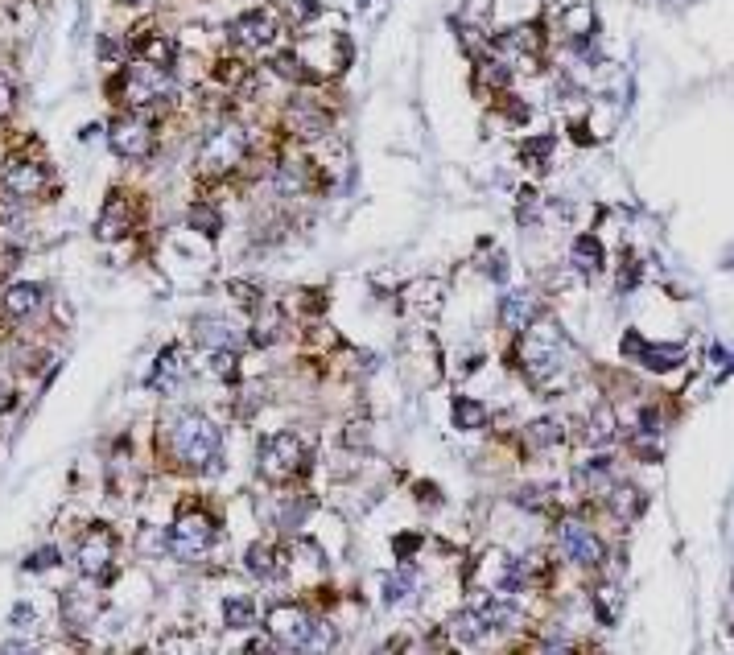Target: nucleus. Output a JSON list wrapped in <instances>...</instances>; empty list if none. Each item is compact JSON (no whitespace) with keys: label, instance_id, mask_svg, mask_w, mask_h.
Instances as JSON below:
<instances>
[{"label":"nucleus","instance_id":"864d4df0","mask_svg":"<svg viewBox=\"0 0 734 655\" xmlns=\"http://www.w3.org/2000/svg\"><path fill=\"white\" fill-rule=\"evenodd\" d=\"M417 544H421L417 536H400V540H396V553H400V557H405V561H409V557H413V548H417Z\"/></svg>","mask_w":734,"mask_h":655},{"label":"nucleus","instance_id":"c756f323","mask_svg":"<svg viewBox=\"0 0 734 655\" xmlns=\"http://www.w3.org/2000/svg\"><path fill=\"white\" fill-rule=\"evenodd\" d=\"M586 437H590V445H607V441L615 437V412H611L607 404H603V408H594V421H590Z\"/></svg>","mask_w":734,"mask_h":655},{"label":"nucleus","instance_id":"9d476101","mask_svg":"<svg viewBox=\"0 0 734 655\" xmlns=\"http://www.w3.org/2000/svg\"><path fill=\"white\" fill-rule=\"evenodd\" d=\"M269 631H273L277 643H285V647H293V651H306V643H310V635H314V618H310L302 606L281 602V606L269 610Z\"/></svg>","mask_w":734,"mask_h":655},{"label":"nucleus","instance_id":"6e6552de","mask_svg":"<svg viewBox=\"0 0 734 655\" xmlns=\"http://www.w3.org/2000/svg\"><path fill=\"white\" fill-rule=\"evenodd\" d=\"M50 186V174L42 161H9L5 174H0V190H5L13 202H29V198H42Z\"/></svg>","mask_w":734,"mask_h":655},{"label":"nucleus","instance_id":"4c0bfd02","mask_svg":"<svg viewBox=\"0 0 734 655\" xmlns=\"http://www.w3.org/2000/svg\"><path fill=\"white\" fill-rule=\"evenodd\" d=\"M611 478V458H594L590 466L578 470V482H586V487H598V482Z\"/></svg>","mask_w":734,"mask_h":655},{"label":"nucleus","instance_id":"ddd939ff","mask_svg":"<svg viewBox=\"0 0 734 655\" xmlns=\"http://www.w3.org/2000/svg\"><path fill=\"white\" fill-rule=\"evenodd\" d=\"M42 301H46V289H42L38 281H17V285L5 289V297H0V318L25 322V318L38 314Z\"/></svg>","mask_w":734,"mask_h":655},{"label":"nucleus","instance_id":"7ed1b4c3","mask_svg":"<svg viewBox=\"0 0 734 655\" xmlns=\"http://www.w3.org/2000/svg\"><path fill=\"white\" fill-rule=\"evenodd\" d=\"M112 91L120 95V103L128 108H157V103L170 95V71L165 66H153V62H137V66H124L120 79L112 83Z\"/></svg>","mask_w":734,"mask_h":655},{"label":"nucleus","instance_id":"5fc2aeb1","mask_svg":"<svg viewBox=\"0 0 734 655\" xmlns=\"http://www.w3.org/2000/svg\"><path fill=\"white\" fill-rule=\"evenodd\" d=\"M244 655H277V651H273V643H269V639H256V643H248V651H244Z\"/></svg>","mask_w":734,"mask_h":655},{"label":"nucleus","instance_id":"de8ad7c7","mask_svg":"<svg viewBox=\"0 0 734 655\" xmlns=\"http://www.w3.org/2000/svg\"><path fill=\"white\" fill-rule=\"evenodd\" d=\"M640 433L644 437H656L660 433V412L656 408H640Z\"/></svg>","mask_w":734,"mask_h":655},{"label":"nucleus","instance_id":"aec40b11","mask_svg":"<svg viewBox=\"0 0 734 655\" xmlns=\"http://www.w3.org/2000/svg\"><path fill=\"white\" fill-rule=\"evenodd\" d=\"M128 223H132L128 202L120 194H112L108 206H104V215H99V223H95V231H99V239H120L128 231Z\"/></svg>","mask_w":734,"mask_h":655},{"label":"nucleus","instance_id":"a19ab883","mask_svg":"<svg viewBox=\"0 0 734 655\" xmlns=\"http://www.w3.org/2000/svg\"><path fill=\"white\" fill-rule=\"evenodd\" d=\"M516 219H520V223H528V227H537V219H541V215H537V194H532V190H524V194H520Z\"/></svg>","mask_w":734,"mask_h":655},{"label":"nucleus","instance_id":"a211bd4d","mask_svg":"<svg viewBox=\"0 0 734 655\" xmlns=\"http://www.w3.org/2000/svg\"><path fill=\"white\" fill-rule=\"evenodd\" d=\"M244 565H248V573H252V577H260V581H281V577L289 573L285 557L277 553L273 544H252V548H248V557H244Z\"/></svg>","mask_w":734,"mask_h":655},{"label":"nucleus","instance_id":"49530a36","mask_svg":"<svg viewBox=\"0 0 734 655\" xmlns=\"http://www.w3.org/2000/svg\"><path fill=\"white\" fill-rule=\"evenodd\" d=\"M9 623H13L17 631L33 627V606H29V602H17V606H13V614H9Z\"/></svg>","mask_w":734,"mask_h":655},{"label":"nucleus","instance_id":"09e8293b","mask_svg":"<svg viewBox=\"0 0 734 655\" xmlns=\"http://www.w3.org/2000/svg\"><path fill=\"white\" fill-rule=\"evenodd\" d=\"M0 655H38V647L25 639H9V643H0Z\"/></svg>","mask_w":734,"mask_h":655},{"label":"nucleus","instance_id":"4d7b16f0","mask_svg":"<svg viewBox=\"0 0 734 655\" xmlns=\"http://www.w3.org/2000/svg\"><path fill=\"white\" fill-rule=\"evenodd\" d=\"M120 5H137V0H120Z\"/></svg>","mask_w":734,"mask_h":655},{"label":"nucleus","instance_id":"7c9ffc66","mask_svg":"<svg viewBox=\"0 0 734 655\" xmlns=\"http://www.w3.org/2000/svg\"><path fill=\"white\" fill-rule=\"evenodd\" d=\"M557 441H561V425L557 421H537V425H528V433H524L528 450H545V445H557Z\"/></svg>","mask_w":734,"mask_h":655},{"label":"nucleus","instance_id":"4468645a","mask_svg":"<svg viewBox=\"0 0 734 655\" xmlns=\"http://www.w3.org/2000/svg\"><path fill=\"white\" fill-rule=\"evenodd\" d=\"M499 54H512L516 66L524 71H537V58H541V33L537 29H512L499 38Z\"/></svg>","mask_w":734,"mask_h":655},{"label":"nucleus","instance_id":"6e6d98bb","mask_svg":"<svg viewBox=\"0 0 734 655\" xmlns=\"http://www.w3.org/2000/svg\"><path fill=\"white\" fill-rule=\"evenodd\" d=\"M545 655H570V643H549Z\"/></svg>","mask_w":734,"mask_h":655},{"label":"nucleus","instance_id":"39448f33","mask_svg":"<svg viewBox=\"0 0 734 655\" xmlns=\"http://www.w3.org/2000/svg\"><path fill=\"white\" fill-rule=\"evenodd\" d=\"M165 544H170V553L182 557V561L203 557L207 548L215 544V520H211V515H203V511H190V515H182V520L170 528Z\"/></svg>","mask_w":734,"mask_h":655},{"label":"nucleus","instance_id":"9b49d317","mask_svg":"<svg viewBox=\"0 0 734 655\" xmlns=\"http://www.w3.org/2000/svg\"><path fill=\"white\" fill-rule=\"evenodd\" d=\"M557 544H561V553L570 557V561H578V565H590V569H598L603 565V540H598L586 524H578V520H565L561 524V532H557Z\"/></svg>","mask_w":734,"mask_h":655},{"label":"nucleus","instance_id":"423d86ee","mask_svg":"<svg viewBox=\"0 0 734 655\" xmlns=\"http://www.w3.org/2000/svg\"><path fill=\"white\" fill-rule=\"evenodd\" d=\"M260 470L273 482L293 478L297 470H302V441H297L293 433H269L260 441Z\"/></svg>","mask_w":734,"mask_h":655},{"label":"nucleus","instance_id":"412c9836","mask_svg":"<svg viewBox=\"0 0 734 655\" xmlns=\"http://www.w3.org/2000/svg\"><path fill=\"white\" fill-rule=\"evenodd\" d=\"M607 256H603V244H598L594 235H578L574 239V268L586 272V277H594V272H603Z\"/></svg>","mask_w":734,"mask_h":655},{"label":"nucleus","instance_id":"79ce46f5","mask_svg":"<svg viewBox=\"0 0 734 655\" xmlns=\"http://www.w3.org/2000/svg\"><path fill=\"white\" fill-rule=\"evenodd\" d=\"M215 371L227 375V379H236V375H240V355H236V351H219V355H215Z\"/></svg>","mask_w":734,"mask_h":655},{"label":"nucleus","instance_id":"bb28decb","mask_svg":"<svg viewBox=\"0 0 734 655\" xmlns=\"http://www.w3.org/2000/svg\"><path fill=\"white\" fill-rule=\"evenodd\" d=\"M479 83L491 87V91H504V87L512 83L508 62H504V58H483V62H479Z\"/></svg>","mask_w":734,"mask_h":655},{"label":"nucleus","instance_id":"f03ea898","mask_svg":"<svg viewBox=\"0 0 734 655\" xmlns=\"http://www.w3.org/2000/svg\"><path fill=\"white\" fill-rule=\"evenodd\" d=\"M565 359H570V342H565V334L553 322L528 326V334H524V371H528L532 384H549L561 367H570Z\"/></svg>","mask_w":734,"mask_h":655},{"label":"nucleus","instance_id":"393cba45","mask_svg":"<svg viewBox=\"0 0 734 655\" xmlns=\"http://www.w3.org/2000/svg\"><path fill=\"white\" fill-rule=\"evenodd\" d=\"M190 227H194V231H203L207 239H215V235L223 231V215H219V206H211V202H194V206H190Z\"/></svg>","mask_w":734,"mask_h":655},{"label":"nucleus","instance_id":"58836bf2","mask_svg":"<svg viewBox=\"0 0 734 655\" xmlns=\"http://www.w3.org/2000/svg\"><path fill=\"white\" fill-rule=\"evenodd\" d=\"M330 647H335V631H330V623H314V635L306 643V655H326Z\"/></svg>","mask_w":734,"mask_h":655},{"label":"nucleus","instance_id":"37998d69","mask_svg":"<svg viewBox=\"0 0 734 655\" xmlns=\"http://www.w3.org/2000/svg\"><path fill=\"white\" fill-rule=\"evenodd\" d=\"M710 367L726 379V371H730V347H726V342H714V347H710Z\"/></svg>","mask_w":734,"mask_h":655},{"label":"nucleus","instance_id":"f257e3e1","mask_svg":"<svg viewBox=\"0 0 734 655\" xmlns=\"http://www.w3.org/2000/svg\"><path fill=\"white\" fill-rule=\"evenodd\" d=\"M174 454L194 466V470H215L219 466V445H223V433L203 417V412H182L174 421Z\"/></svg>","mask_w":734,"mask_h":655},{"label":"nucleus","instance_id":"c03bdc74","mask_svg":"<svg viewBox=\"0 0 734 655\" xmlns=\"http://www.w3.org/2000/svg\"><path fill=\"white\" fill-rule=\"evenodd\" d=\"M289 17L302 25V21H310V17H318V5L314 0H289Z\"/></svg>","mask_w":734,"mask_h":655},{"label":"nucleus","instance_id":"3c124183","mask_svg":"<svg viewBox=\"0 0 734 655\" xmlns=\"http://www.w3.org/2000/svg\"><path fill=\"white\" fill-rule=\"evenodd\" d=\"M640 281V264H627V272H619V293H631Z\"/></svg>","mask_w":734,"mask_h":655},{"label":"nucleus","instance_id":"8fccbe9b","mask_svg":"<svg viewBox=\"0 0 734 655\" xmlns=\"http://www.w3.org/2000/svg\"><path fill=\"white\" fill-rule=\"evenodd\" d=\"M13 404H17L13 384H9V379H0V417H5V412H13Z\"/></svg>","mask_w":734,"mask_h":655},{"label":"nucleus","instance_id":"c9c22d12","mask_svg":"<svg viewBox=\"0 0 734 655\" xmlns=\"http://www.w3.org/2000/svg\"><path fill=\"white\" fill-rule=\"evenodd\" d=\"M277 186H281V194H297L306 186V169H302V161H285L281 169H277Z\"/></svg>","mask_w":734,"mask_h":655},{"label":"nucleus","instance_id":"f3484780","mask_svg":"<svg viewBox=\"0 0 734 655\" xmlns=\"http://www.w3.org/2000/svg\"><path fill=\"white\" fill-rule=\"evenodd\" d=\"M186 375V363H182V347H165L157 359H153V375H149V388L153 392H174Z\"/></svg>","mask_w":734,"mask_h":655},{"label":"nucleus","instance_id":"5701e85b","mask_svg":"<svg viewBox=\"0 0 734 655\" xmlns=\"http://www.w3.org/2000/svg\"><path fill=\"white\" fill-rule=\"evenodd\" d=\"M594 614H598V623H603V627H615V623H619V614H623V594L615 590V585H603V590L594 594Z\"/></svg>","mask_w":734,"mask_h":655},{"label":"nucleus","instance_id":"f704fd0d","mask_svg":"<svg viewBox=\"0 0 734 655\" xmlns=\"http://www.w3.org/2000/svg\"><path fill=\"white\" fill-rule=\"evenodd\" d=\"M553 145H557V136H537V141H524L520 157H524V161H532L537 169H545V165H549V153H553Z\"/></svg>","mask_w":734,"mask_h":655},{"label":"nucleus","instance_id":"473e14b6","mask_svg":"<svg viewBox=\"0 0 734 655\" xmlns=\"http://www.w3.org/2000/svg\"><path fill=\"white\" fill-rule=\"evenodd\" d=\"M62 561V548H54V544H42V548H33V553L25 557V573H46V569H54Z\"/></svg>","mask_w":734,"mask_h":655},{"label":"nucleus","instance_id":"72a5a7b5","mask_svg":"<svg viewBox=\"0 0 734 655\" xmlns=\"http://www.w3.org/2000/svg\"><path fill=\"white\" fill-rule=\"evenodd\" d=\"M454 635L466 639V643H479V639L487 635V627H483V618H479L475 610H462V614L454 618Z\"/></svg>","mask_w":734,"mask_h":655},{"label":"nucleus","instance_id":"e433bc0d","mask_svg":"<svg viewBox=\"0 0 734 655\" xmlns=\"http://www.w3.org/2000/svg\"><path fill=\"white\" fill-rule=\"evenodd\" d=\"M302 66H306V62L297 58V54H281V58L273 62V71H277L281 79H297V83H302V79H310V71H302Z\"/></svg>","mask_w":734,"mask_h":655},{"label":"nucleus","instance_id":"2eb2a0df","mask_svg":"<svg viewBox=\"0 0 734 655\" xmlns=\"http://www.w3.org/2000/svg\"><path fill=\"white\" fill-rule=\"evenodd\" d=\"M537 297L532 293H508L504 301H499V322H504L508 330H516V334H524L532 322H537Z\"/></svg>","mask_w":734,"mask_h":655},{"label":"nucleus","instance_id":"ea45409f","mask_svg":"<svg viewBox=\"0 0 734 655\" xmlns=\"http://www.w3.org/2000/svg\"><path fill=\"white\" fill-rule=\"evenodd\" d=\"M13 108H17V87H13V79L5 71H0V120L13 116Z\"/></svg>","mask_w":734,"mask_h":655},{"label":"nucleus","instance_id":"cd10ccee","mask_svg":"<svg viewBox=\"0 0 734 655\" xmlns=\"http://www.w3.org/2000/svg\"><path fill=\"white\" fill-rule=\"evenodd\" d=\"M137 50H141L153 66H170V58H174V42H170V38H145V29H141V38H137Z\"/></svg>","mask_w":734,"mask_h":655},{"label":"nucleus","instance_id":"a878e982","mask_svg":"<svg viewBox=\"0 0 734 655\" xmlns=\"http://www.w3.org/2000/svg\"><path fill=\"white\" fill-rule=\"evenodd\" d=\"M289 120H293V128L302 132V136H318V132H326V116H322L318 108H310V103H302V99L293 103Z\"/></svg>","mask_w":734,"mask_h":655},{"label":"nucleus","instance_id":"1a4fd4ad","mask_svg":"<svg viewBox=\"0 0 734 655\" xmlns=\"http://www.w3.org/2000/svg\"><path fill=\"white\" fill-rule=\"evenodd\" d=\"M108 145L124 161H145L153 153V128L141 116H120L112 124V132H108Z\"/></svg>","mask_w":734,"mask_h":655},{"label":"nucleus","instance_id":"0eeeda50","mask_svg":"<svg viewBox=\"0 0 734 655\" xmlns=\"http://www.w3.org/2000/svg\"><path fill=\"white\" fill-rule=\"evenodd\" d=\"M112 557H116V536H112L108 528H91V532L79 540V548H75V569H79L87 581H99V577H108Z\"/></svg>","mask_w":734,"mask_h":655},{"label":"nucleus","instance_id":"f8f14e48","mask_svg":"<svg viewBox=\"0 0 734 655\" xmlns=\"http://www.w3.org/2000/svg\"><path fill=\"white\" fill-rule=\"evenodd\" d=\"M623 355L636 359V363H644L648 371H673V367L685 363V347H677V342H669V347H648V342H644L636 330L623 334Z\"/></svg>","mask_w":734,"mask_h":655},{"label":"nucleus","instance_id":"a18cd8bd","mask_svg":"<svg viewBox=\"0 0 734 655\" xmlns=\"http://www.w3.org/2000/svg\"><path fill=\"white\" fill-rule=\"evenodd\" d=\"M17 264H21V248H0V281L13 277Z\"/></svg>","mask_w":734,"mask_h":655},{"label":"nucleus","instance_id":"20e7f679","mask_svg":"<svg viewBox=\"0 0 734 655\" xmlns=\"http://www.w3.org/2000/svg\"><path fill=\"white\" fill-rule=\"evenodd\" d=\"M248 153V132L240 124H219L207 141H203V153H198V174L203 178H219L227 169H236Z\"/></svg>","mask_w":734,"mask_h":655},{"label":"nucleus","instance_id":"dca6fc26","mask_svg":"<svg viewBox=\"0 0 734 655\" xmlns=\"http://www.w3.org/2000/svg\"><path fill=\"white\" fill-rule=\"evenodd\" d=\"M231 33H236V42H244V46H269L273 42V33H277V21H273V13H260V9H252V13H244L236 25H231Z\"/></svg>","mask_w":734,"mask_h":655},{"label":"nucleus","instance_id":"c85d7f7f","mask_svg":"<svg viewBox=\"0 0 734 655\" xmlns=\"http://www.w3.org/2000/svg\"><path fill=\"white\" fill-rule=\"evenodd\" d=\"M611 511L623 515V520H636L644 511V495L636 487H615V499H611Z\"/></svg>","mask_w":734,"mask_h":655},{"label":"nucleus","instance_id":"603ef678","mask_svg":"<svg viewBox=\"0 0 734 655\" xmlns=\"http://www.w3.org/2000/svg\"><path fill=\"white\" fill-rule=\"evenodd\" d=\"M487 277H491V281H504V277H508V260H504V256H495V260L487 264Z\"/></svg>","mask_w":734,"mask_h":655},{"label":"nucleus","instance_id":"6ab92c4d","mask_svg":"<svg viewBox=\"0 0 734 655\" xmlns=\"http://www.w3.org/2000/svg\"><path fill=\"white\" fill-rule=\"evenodd\" d=\"M194 338L203 342V347H215V351H236L240 330L231 322H223V318H198L194 322Z\"/></svg>","mask_w":734,"mask_h":655},{"label":"nucleus","instance_id":"b1692460","mask_svg":"<svg viewBox=\"0 0 734 655\" xmlns=\"http://www.w3.org/2000/svg\"><path fill=\"white\" fill-rule=\"evenodd\" d=\"M413 585H417V569H413V565H405V569L388 573V581H384V602H388V606L405 602V598L413 594Z\"/></svg>","mask_w":734,"mask_h":655},{"label":"nucleus","instance_id":"4be33fe9","mask_svg":"<svg viewBox=\"0 0 734 655\" xmlns=\"http://www.w3.org/2000/svg\"><path fill=\"white\" fill-rule=\"evenodd\" d=\"M454 425L458 429H483L487 425V404H479V400H471V396H458L454 400Z\"/></svg>","mask_w":734,"mask_h":655},{"label":"nucleus","instance_id":"2f4dec72","mask_svg":"<svg viewBox=\"0 0 734 655\" xmlns=\"http://www.w3.org/2000/svg\"><path fill=\"white\" fill-rule=\"evenodd\" d=\"M252 618H256L252 598H231V602L223 606V623H227V627H252Z\"/></svg>","mask_w":734,"mask_h":655}]
</instances>
